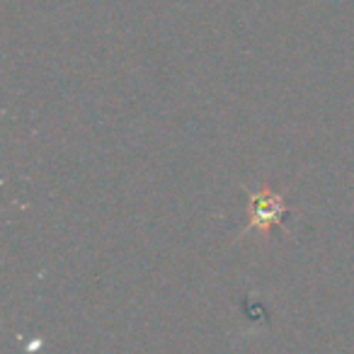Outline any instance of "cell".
Segmentation results:
<instances>
[{
  "label": "cell",
  "mask_w": 354,
  "mask_h": 354,
  "mask_svg": "<svg viewBox=\"0 0 354 354\" xmlns=\"http://www.w3.org/2000/svg\"><path fill=\"white\" fill-rule=\"evenodd\" d=\"M289 214L284 204V197L270 192V189H260L250 197V228L267 233L270 228H277L281 218Z\"/></svg>",
  "instance_id": "cell-1"
}]
</instances>
